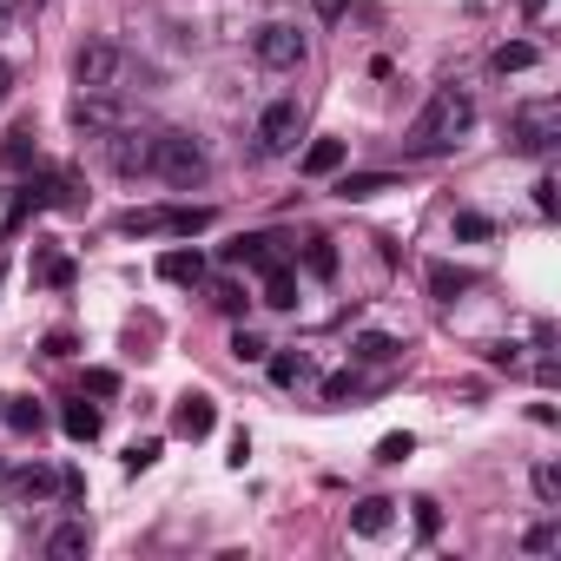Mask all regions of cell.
<instances>
[{
  "mask_svg": "<svg viewBox=\"0 0 561 561\" xmlns=\"http://www.w3.org/2000/svg\"><path fill=\"white\" fill-rule=\"evenodd\" d=\"M456 238H462V245H483V238H496V225L483 212H456Z\"/></svg>",
  "mask_w": 561,
  "mask_h": 561,
  "instance_id": "cb8c5ba5",
  "label": "cell"
},
{
  "mask_svg": "<svg viewBox=\"0 0 561 561\" xmlns=\"http://www.w3.org/2000/svg\"><path fill=\"white\" fill-rule=\"evenodd\" d=\"M60 496L79 502V496H87V475H79V469H60Z\"/></svg>",
  "mask_w": 561,
  "mask_h": 561,
  "instance_id": "74e56055",
  "label": "cell"
},
{
  "mask_svg": "<svg viewBox=\"0 0 561 561\" xmlns=\"http://www.w3.org/2000/svg\"><path fill=\"white\" fill-rule=\"evenodd\" d=\"M0 278H8V271H0Z\"/></svg>",
  "mask_w": 561,
  "mask_h": 561,
  "instance_id": "7bdbcfd3",
  "label": "cell"
},
{
  "mask_svg": "<svg viewBox=\"0 0 561 561\" xmlns=\"http://www.w3.org/2000/svg\"><path fill=\"white\" fill-rule=\"evenodd\" d=\"M0 404H8V430H21V436L40 430V404H27V396H0Z\"/></svg>",
  "mask_w": 561,
  "mask_h": 561,
  "instance_id": "603a6c76",
  "label": "cell"
},
{
  "mask_svg": "<svg viewBox=\"0 0 561 561\" xmlns=\"http://www.w3.org/2000/svg\"><path fill=\"white\" fill-rule=\"evenodd\" d=\"M469 284H475L469 271H456V265H430V297H436V304H456Z\"/></svg>",
  "mask_w": 561,
  "mask_h": 561,
  "instance_id": "d6986e66",
  "label": "cell"
},
{
  "mask_svg": "<svg viewBox=\"0 0 561 561\" xmlns=\"http://www.w3.org/2000/svg\"><path fill=\"white\" fill-rule=\"evenodd\" d=\"M528 483H535V496H541V502H561V469H554V462H535Z\"/></svg>",
  "mask_w": 561,
  "mask_h": 561,
  "instance_id": "484cf974",
  "label": "cell"
},
{
  "mask_svg": "<svg viewBox=\"0 0 561 561\" xmlns=\"http://www.w3.org/2000/svg\"><path fill=\"white\" fill-rule=\"evenodd\" d=\"M87 548H93L87 522H60V528L47 535V554H53V561H73V554H87Z\"/></svg>",
  "mask_w": 561,
  "mask_h": 561,
  "instance_id": "9a60e30c",
  "label": "cell"
},
{
  "mask_svg": "<svg viewBox=\"0 0 561 561\" xmlns=\"http://www.w3.org/2000/svg\"><path fill=\"white\" fill-rule=\"evenodd\" d=\"M40 284L66 291V284H73V258H40Z\"/></svg>",
  "mask_w": 561,
  "mask_h": 561,
  "instance_id": "f546056e",
  "label": "cell"
},
{
  "mask_svg": "<svg viewBox=\"0 0 561 561\" xmlns=\"http://www.w3.org/2000/svg\"><path fill=\"white\" fill-rule=\"evenodd\" d=\"M225 258H231V265H252V271L284 265V258H278V238H265V231H252V238H238V245H225Z\"/></svg>",
  "mask_w": 561,
  "mask_h": 561,
  "instance_id": "9c48e42d",
  "label": "cell"
},
{
  "mask_svg": "<svg viewBox=\"0 0 561 561\" xmlns=\"http://www.w3.org/2000/svg\"><path fill=\"white\" fill-rule=\"evenodd\" d=\"M0 483H8V469H0Z\"/></svg>",
  "mask_w": 561,
  "mask_h": 561,
  "instance_id": "b9f144b4",
  "label": "cell"
},
{
  "mask_svg": "<svg viewBox=\"0 0 561 561\" xmlns=\"http://www.w3.org/2000/svg\"><path fill=\"white\" fill-rule=\"evenodd\" d=\"M73 126H79V132H113L119 113L106 106V93H79V100H73Z\"/></svg>",
  "mask_w": 561,
  "mask_h": 561,
  "instance_id": "4fadbf2b",
  "label": "cell"
},
{
  "mask_svg": "<svg viewBox=\"0 0 561 561\" xmlns=\"http://www.w3.org/2000/svg\"><path fill=\"white\" fill-rule=\"evenodd\" d=\"M87 390L93 396H119V370H87Z\"/></svg>",
  "mask_w": 561,
  "mask_h": 561,
  "instance_id": "d590c367",
  "label": "cell"
},
{
  "mask_svg": "<svg viewBox=\"0 0 561 561\" xmlns=\"http://www.w3.org/2000/svg\"><path fill=\"white\" fill-rule=\"evenodd\" d=\"M554 205H561V199H554V179H535V212L554 218Z\"/></svg>",
  "mask_w": 561,
  "mask_h": 561,
  "instance_id": "f35d334b",
  "label": "cell"
},
{
  "mask_svg": "<svg viewBox=\"0 0 561 561\" xmlns=\"http://www.w3.org/2000/svg\"><path fill=\"white\" fill-rule=\"evenodd\" d=\"M357 390V370H337L331 383H324V404H344V396Z\"/></svg>",
  "mask_w": 561,
  "mask_h": 561,
  "instance_id": "e575fe53",
  "label": "cell"
},
{
  "mask_svg": "<svg viewBox=\"0 0 561 561\" xmlns=\"http://www.w3.org/2000/svg\"><path fill=\"white\" fill-rule=\"evenodd\" d=\"M410 449H417V436H410V430H396V436H383V443H377V462H404Z\"/></svg>",
  "mask_w": 561,
  "mask_h": 561,
  "instance_id": "f1b7e54d",
  "label": "cell"
},
{
  "mask_svg": "<svg viewBox=\"0 0 561 561\" xmlns=\"http://www.w3.org/2000/svg\"><path fill=\"white\" fill-rule=\"evenodd\" d=\"M212 225V205H173V212H158V231H173V238H192Z\"/></svg>",
  "mask_w": 561,
  "mask_h": 561,
  "instance_id": "2e32d148",
  "label": "cell"
},
{
  "mask_svg": "<svg viewBox=\"0 0 561 561\" xmlns=\"http://www.w3.org/2000/svg\"><path fill=\"white\" fill-rule=\"evenodd\" d=\"M522 8H528V14H541V8H548V0H522Z\"/></svg>",
  "mask_w": 561,
  "mask_h": 561,
  "instance_id": "60d3db41",
  "label": "cell"
},
{
  "mask_svg": "<svg viewBox=\"0 0 561 561\" xmlns=\"http://www.w3.org/2000/svg\"><path fill=\"white\" fill-rule=\"evenodd\" d=\"M173 430H179V436H192V443H199V436H212V430H218V410H212V396H179V410H173Z\"/></svg>",
  "mask_w": 561,
  "mask_h": 561,
  "instance_id": "ba28073f",
  "label": "cell"
},
{
  "mask_svg": "<svg viewBox=\"0 0 561 561\" xmlns=\"http://www.w3.org/2000/svg\"><path fill=\"white\" fill-rule=\"evenodd\" d=\"M231 357H238V364H265V357H271V344H265L258 331H238V337H231Z\"/></svg>",
  "mask_w": 561,
  "mask_h": 561,
  "instance_id": "d4e9b609",
  "label": "cell"
},
{
  "mask_svg": "<svg viewBox=\"0 0 561 561\" xmlns=\"http://www.w3.org/2000/svg\"><path fill=\"white\" fill-rule=\"evenodd\" d=\"M337 192H344V199H377V192H396V179H390V173H344Z\"/></svg>",
  "mask_w": 561,
  "mask_h": 561,
  "instance_id": "7402d4cb",
  "label": "cell"
},
{
  "mask_svg": "<svg viewBox=\"0 0 561 561\" xmlns=\"http://www.w3.org/2000/svg\"><path fill=\"white\" fill-rule=\"evenodd\" d=\"M158 278H166V284H199L205 278V252H186V245L158 252Z\"/></svg>",
  "mask_w": 561,
  "mask_h": 561,
  "instance_id": "8fae6325",
  "label": "cell"
},
{
  "mask_svg": "<svg viewBox=\"0 0 561 561\" xmlns=\"http://www.w3.org/2000/svg\"><path fill=\"white\" fill-rule=\"evenodd\" d=\"M535 60H541V53H535L528 40H509V47H496V53H489V66H496V73H528Z\"/></svg>",
  "mask_w": 561,
  "mask_h": 561,
  "instance_id": "44dd1931",
  "label": "cell"
},
{
  "mask_svg": "<svg viewBox=\"0 0 561 561\" xmlns=\"http://www.w3.org/2000/svg\"><path fill=\"white\" fill-rule=\"evenodd\" d=\"M8 489H14L21 502H40V496H53V489H60V475H53L47 462H27V469H14V475H8Z\"/></svg>",
  "mask_w": 561,
  "mask_h": 561,
  "instance_id": "7c38bea8",
  "label": "cell"
},
{
  "mask_svg": "<svg viewBox=\"0 0 561 561\" xmlns=\"http://www.w3.org/2000/svg\"><path fill=\"white\" fill-rule=\"evenodd\" d=\"M337 166H344V139H317V145L304 152V173H310V179H331Z\"/></svg>",
  "mask_w": 561,
  "mask_h": 561,
  "instance_id": "e0dca14e",
  "label": "cell"
},
{
  "mask_svg": "<svg viewBox=\"0 0 561 561\" xmlns=\"http://www.w3.org/2000/svg\"><path fill=\"white\" fill-rule=\"evenodd\" d=\"M252 53H258V66H265V73H297V66H304V53H310V40H304V27L271 21V27H258Z\"/></svg>",
  "mask_w": 561,
  "mask_h": 561,
  "instance_id": "277c9868",
  "label": "cell"
},
{
  "mask_svg": "<svg viewBox=\"0 0 561 561\" xmlns=\"http://www.w3.org/2000/svg\"><path fill=\"white\" fill-rule=\"evenodd\" d=\"M8 93H14V66H8V60H0V100H8Z\"/></svg>",
  "mask_w": 561,
  "mask_h": 561,
  "instance_id": "ab89813d",
  "label": "cell"
},
{
  "mask_svg": "<svg viewBox=\"0 0 561 561\" xmlns=\"http://www.w3.org/2000/svg\"><path fill=\"white\" fill-rule=\"evenodd\" d=\"M106 152H113V173H119V179H139V173H152V139H139V132H126V126H113Z\"/></svg>",
  "mask_w": 561,
  "mask_h": 561,
  "instance_id": "8992f818",
  "label": "cell"
},
{
  "mask_svg": "<svg viewBox=\"0 0 561 561\" xmlns=\"http://www.w3.org/2000/svg\"><path fill=\"white\" fill-rule=\"evenodd\" d=\"M60 430H66L73 443H93V436H100V410H93V404H66V410H60Z\"/></svg>",
  "mask_w": 561,
  "mask_h": 561,
  "instance_id": "ac0fdd59",
  "label": "cell"
},
{
  "mask_svg": "<svg viewBox=\"0 0 561 561\" xmlns=\"http://www.w3.org/2000/svg\"><path fill=\"white\" fill-rule=\"evenodd\" d=\"M265 304H271V310H291V304H297V278H291V265H271V271H265Z\"/></svg>",
  "mask_w": 561,
  "mask_h": 561,
  "instance_id": "ffe728a7",
  "label": "cell"
},
{
  "mask_svg": "<svg viewBox=\"0 0 561 561\" xmlns=\"http://www.w3.org/2000/svg\"><path fill=\"white\" fill-rule=\"evenodd\" d=\"M0 158H8V166H27V158H34V132H27V126L8 132V152H0Z\"/></svg>",
  "mask_w": 561,
  "mask_h": 561,
  "instance_id": "1f68e13d",
  "label": "cell"
},
{
  "mask_svg": "<svg viewBox=\"0 0 561 561\" xmlns=\"http://www.w3.org/2000/svg\"><path fill=\"white\" fill-rule=\"evenodd\" d=\"M554 126H561L554 106H528V113L515 119V139H509V145H515V152H548V145H554Z\"/></svg>",
  "mask_w": 561,
  "mask_h": 561,
  "instance_id": "52a82bcc",
  "label": "cell"
},
{
  "mask_svg": "<svg viewBox=\"0 0 561 561\" xmlns=\"http://www.w3.org/2000/svg\"><path fill=\"white\" fill-rule=\"evenodd\" d=\"M212 304H218V310H225V317H238V310H245V304H252V297H245V291H238V284H231V278H218V284H212Z\"/></svg>",
  "mask_w": 561,
  "mask_h": 561,
  "instance_id": "83f0119b",
  "label": "cell"
},
{
  "mask_svg": "<svg viewBox=\"0 0 561 561\" xmlns=\"http://www.w3.org/2000/svg\"><path fill=\"white\" fill-rule=\"evenodd\" d=\"M554 541H561V528H554V522H541V528H528V535H522V548H528V554H548Z\"/></svg>",
  "mask_w": 561,
  "mask_h": 561,
  "instance_id": "836d02e7",
  "label": "cell"
},
{
  "mask_svg": "<svg viewBox=\"0 0 561 561\" xmlns=\"http://www.w3.org/2000/svg\"><path fill=\"white\" fill-rule=\"evenodd\" d=\"M304 265H310L317 278H331V271H337V252H331V238H310V252H304Z\"/></svg>",
  "mask_w": 561,
  "mask_h": 561,
  "instance_id": "4316f807",
  "label": "cell"
},
{
  "mask_svg": "<svg viewBox=\"0 0 561 561\" xmlns=\"http://www.w3.org/2000/svg\"><path fill=\"white\" fill-rule=\"evenodd\" d=\"M390 522H396V502L390 496H364L350 509V535H390Z\"/></svg>",
  "mask_w": 561,
  "mask_h": 561,
  "instance_id": "30bf717a",
  "label": "cell"
},
{
  "mask_svg": "<svg viewBox=\"0 0 561 561\" xmlns=\"http://www.w3.org/2000/svg\"><path fill=\"white\" fill-rule=\"evenodd\" d=\"M475 126V100H469V87H436L430 100H423V113H417V126H410V152H443L449 139H462Z\"/></svg>",
  "mask_w": 561,
  "mask_h": 561,
  "instance_id": "6da1fadb",
  "label": "cell"
},
{
  "mask_svg": "<svg viewBox=\"0 0 561 561\" xmlns=\"http://www.w3.org/2000/svg\"><path fill=\"white\" fill-rule=\"evenodd\" d=\"M152 462H158V443H132V449H126V469H132V475L152 469Z\"/></svg>",
  "mask_w": 561,
  "mask_h": 561,
  "instance_id": "8d00e7d4",
  "label": "cell"
},
{
  "mask_svg": "<svg viewBox=\"0 0 561 561\" xmlns=\"http://www.w3.org/2000/svg\"><path fill=\"white\" fill-rule=\"evenodd\" d=\"M297 132H304V113H297V100H271L265 113H258V152H291L297 145Z\"/></svg>",
  "mask_w": 561,
  "mask_h": 561,
  "instance_id": "5b68a950",
  "label": "cell"
},
{
  "mask_svg": "<svg viewBox=\"0 0 561 561\" xmlns=\"http://www.w3.org/2000/svg\"><path fill=\"white\" fill-rule=\"evenodd\" d=\"M152 173L166 179L173 192H192V186L212 179V158H205V145L192 132H158L152 139Z\"/></svg>",
  "mask_w": 561,
  "mask_h": 561,
  "instance_id": "7a4b0ae2",
  "label": "cell"
},
{
  "mask_svg": "<svg viewBox=\"0 0 561 561\" xmlns=\"http://www.w3.org/2000/svg\"><path fill=\"white\" fill-rule=\"evenodd\" d=\"M297 377H304V357H291V350H284V357H271V383H284V390H291Z\"/></svg>",
  "mask_w": 561,
  "mask_h": 561,
  "instance_id": "d6a6232c",
  "label": "cell"
},
{
  "mask_svg": "<svg viewBox=\"0 0 561 561\" xmlns=\"http://www.w3.org/2000/svg\"><path fill=\"white\" fill-rule=\"evenodd\" d=\"M350 357H357V364H396V357H404V337H390V331H364V337L350 344Z\"/></svg>",
  "mask_w": 561,
  "mask_h": 561,
  "instance_id": "5bb4252c",
  "label": "cell"
},
{
  "mask_svg": "<svg viewBox=\"0 0 561 561\" xmlns=\"http://www.w3.org/2000/svg\"><path fill=\"white\" fill-rule=\"evenodd\" d=\"M410 509H417V535H423V541H430V535H436V528H443V509H436V502H430V496H417V502H410Z\"/></svg>",
  "mask_w": 561,
  "mask_h": 561,
  "instance_id": "4dcf8cb0",
  "label": "cell"
},
{
  "mask_svg": "<svg viewBox=\"0 0 561 561\" xmlns=\"http://www.w3.org/2000/svg\"><path fill=\"white\" fill-rule=\"evenodd\" d=\"M126 47H113V40H87L73 53V79H79V93H119L126 87Z\"/></svg>",
  "mask_w": 561,
  "mask_h": 561,
  "instance_id": "3957f363",
  "label": "cell"
}]
</instances>
